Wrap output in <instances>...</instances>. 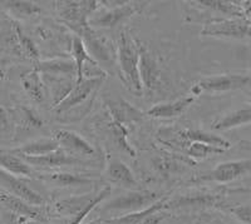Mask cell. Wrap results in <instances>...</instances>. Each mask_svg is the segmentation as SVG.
<instances>
[{
	"mask_svg": "<svg viewBox=\"0 0 251 224\" xmlns=\"http://www.w3.org/2000/svg\"><path fill=\"white\" fill-rule=\"evenodd\" d=\"M140 45L131 33L122 30L118 38L117 59L120 73L126 87L136 95H142L143 87L140 77Z\"/></svg>",
	"mask_w": 251,
	"mask_h": 224,
	"instance_id": "6da1fadb",
	"label": "cell"
},
{
	"mask_svg": "<svg viewBox=\"0 0 251 224\" xmlns=\"http://www.w3.org/2000/svg\"><path fill=\"white\" fill-rule=\"evenodd\" d=\"M158 201H161L160 196L152 190H129L127 193L121 194L112 201L107 202L106 204L100 208V212L128 214V213L138 212V210L151 207Z\"/></svg>",
	"mask_w": 251,
	"mask_h": 224,
	"instance_id": "7a4b0ae2",
	"label": "cell"
},
{
	"mask_svg": "<svg viewBox=\"0 0 251 224\" xmlns=\"http://www.w3.org/2000/svg\"><path fill=\"white\" fill-rule=\"evenodd\" d=\"M251 87V71L226 73L201 79L192 88V95L197 97L201 93H224Z\"/></svg>",
	"mask_w": 251,
	"mask_h": 224,
	"instance_id": "3957f363",
	"label": "cell"
},
{
	"mask_svg": "<svg viewBox=\"0 0 251 224\" xmlns=\"http://www.w3.org/2000/svg\"><path fill=\"white\" fill-rule=\"evenodd\" d=\"M100 1H57V10L63 22L79 34L84 26L89 25L92 15L100 8Z\"/></svg>",
	"mask_w": 251,
	"mask_h": 224,
	"instance_id": "277c9868",
	"label": "cell"
},
{
	"mask_svg": "<svg viewBox=\"0 0 251 224\" xmlns=\"http://www.w3.org/2000/svg\"><path fill=\"white\" fill-rule=\"evenodd\" d=\"M205 37L251 38V22L246 18H219L205 24L201 30Z\"/></svg>",
	"mask_w": 251,
	"mask_h": 224,
	"instance_id": "5b68a950",
	"label": "cell"
},
{
	"mask_svg": "<svg viewBox=\"0 0 251 224\" xmlns=\"http://www.w3.org/2000/svg\"><path fill=\"white\" fill-rule=\"evenodd\" d=\"M72 55L77 68L75 83H82L89 78H104L107 73L98 66V63L89 55L82 38L75 35L72 40Z\"/></svg>",
	"mask_w": 251,
	"mask_h": 224,
	"instance_id": "8992f818",
	"label": "cell"
},
{
	"mask_svg": "<svg viewBox=\"0 0 251 224\" xmlns=\"http://www.w3.org/2000/svg\"><path fill=\"white\" fill-rule=\"evenodd\" d=\"M140 77L142 82L143 93H154L161 88L163 80V71L157 58L152 51L140 45Z\"/></svg>",
	"mask_w": 251,
	"mask_h": 224,
	"instance_id": "52a82bcc",
	"label": "cell"
},
{
	"mask_svg": "<svg viewBox=\"0 0 251 224\" xmlns=\"http://www.w3.org/2000/svg\"><path fill=\"white\" fill-rule=\"evenodd\" d=\"M147 3H138V1H131V3L121 4L114 8H109L100 13H94L93 17L89 19V26H98V28H114L123 20L128 19L132 15L137 14L146 6Z\"/></svg>",
	"mask_w": 251,
	"mask_h": 224,
	"instance_id": "ba28073f",
	"label": "cell"
},
{
	"mask_svg": "<svg viewBox=\"0 0 251 224\" xmlns=\"http://www.w3.org/2000/svg\"><path fill=\"white\" fill-rule=\"evenodd\" d=\"M0 187L8 193L18 197V198L24 199L35 207H43L44 203H46L43 197L40 196L38 192H35L33 188L29 187L20 177L9 173L1 168H0Z\"/></svg>",
	"mask_w": 251,
	"mask_h": 224,
	"instance_id": "9c48e42d",
	"label": "cell"
},
{
	"mask_svg": "<svg viewBox=\"0 0 251 224\" xmlns=\"http://www.w3.org/2000/svg\"><path fill=\"white\" fill-rule=\"evenodd\" d=\"M103 80H104V78H89V79H84L78 84L75 83V88L72 89L68 97L63 100L57 108H54V112H57L58 114L67 113V112L79 107L83 103H86L92 95L97 93Z\"/></svg>",
	"mask_w": 251,
	"mask_h": 224,
	"instance_id": "30bf717a",
	"label": "cell"
},
{
	"mask_svg": "<svg viewBox=\"0 0 251 224\" xmlns=\"http://www.w3.org/2000/svg\"><path fill=\"white\" fill-rule=\"evenodd\" d=\"M251 173V159H241V160H230L221 163L214 170L202 176L200 180L215 183L232 182L239 177Z\"/></svg>",
	"mask_w": 251,
	"mask_h": 224,
	"instance_id": "8fae6325",
	"label": "cell"
},
{
	"mask_svg": "<svg viewBox=\"0 0 251 224\" xmlns=\"http://www.w3.org/2000/svg\"><path fill=\"white\" fill-rule=\"evenodd\" d=\"M53 134L59 147L72 156L80 158L82 156L93 157L96 154L94 148L75 132L68 131V129H55Z\"/></svg>",
	"mask_w": 251,
	"mask_h": 224,
	"instance_id": "7c38bea8",
	"label": "cell"
},
{
	"mask_svg": "<svg viewBox=\"0 0 251 224\" xmlns=\"http://www.w3.org/2000/svg\"><path fill=\"white\" fill-rule=\"evenodd\" d=\"M78 37L82 38L87 50L92 58L94 57V60H100L104 63H111L114 60V51L108 42L104 38H100L96 34V31L89 25L84 26L79 31Z\"/></svg>",
	"mask_w": 251,
	"mask_h": 224,
	"instance_id": "4fadbf2b",
	"label": "cell"
},
{
	"mask_svg": "<svg viewBox=\"0 0 251 224\" xmlns=\"http://www.w3.org/2000/svg\"><path fill=\"white\" fill-rule=\"evenodd\" d=\"M104 104L108 109L109 115L112 116V122L118 123V124H132V123L140 122L143 118V113L140 109L133 107L131 103L122 98L106 97Z\"/></svg>",
	"mask_w": 251,
	"mask_h": 224,
	"instance_id": "5bb4252c",
	"label": "cell"
},
{
	"mask_svg": "<svg viewBox=\"0 0 251 224\" xmlns=\"http://www.w3.org/2000/svg\"><path fill=\"white\" fill-rule=\"evenodd\" d=\"M17 154V153H15ZM20 158L23 159L24 162L28 163L29 165H34V167H68V165H84L89 164V162L84 160V159L77 158V157L72 156V154L67 153L64 149L59 148L58 151L53 152V153L48 154V156L43 157H26L20 156Z\"/></svg>",
	"mask_w": 251,
	"mask_h": 224,
	"instance_id": "9a60e30c",
	"label": "cell"
},
{
	"mask_svg": "<svg viewBox=\"0 0 251 224\" xmlns=\"http://www.w3.org/2000/svg\"><path fill=\"white\" fill-rule=\"evenodd\" d=\"M0 202L3 203L4 207L8 208L18 217L30 218L34 221H42L44 218V210L42 209V207H35L24 199L8 193L5 190H0Z\"/></svg>",
	"mask_w": 251,
	"mask_h": 224,
	"instance_id": "2e32d148",
	"label": "cell"
},
{
	"mask_svg": "<svg viewBox=\"0 0 251 224\" xmlns=\"http://www.w3.org/2000/svg\"><path fill=\"white\" fill-rule=\"evenodd\" d=\"M35 70L39 71L42 75H51V77H69L77 78V68L73 59H63V58H54V59L39 60L37 62Z\"/></svg>",
	"mask_w": 251,
	"mask_h": 224,
	"instance_id": "e0dca14e",
	"label": "cell"
},
{
	"mask_svg": "<svg viewBox=\"0 0 251 224\" xmlns=\"http://www.w3.org/2000/svg\"><path fill=\"white\" fill-rule=\"evenodd\" d=\"M106 174L107 178L114 184L128 188L132 190H137L138 182L134 178L132 170L129 169L128 165L120 159H112L107 165Z\"/></svg>",
	"mask_w": 251,
	"mask_h": 224,
	"instance_id": "ac0fdd59",
	"label": "cell"
},
{
	"mask_svg": "<svg viewBox=\"0 0 251 224\" xmlns=\"http://www.w3.org/2000/svg\"><path fill=\"white\" fill-rule=\"evenodd\" d=\"M195 100H196L195 95H187V97L180 98L175 102L156 104L147 112V115L153 116V118H163V119L176 118V116H180L183 112L187 111Z\"/></svg>",
	"mask_w": 251,
	"mask_h": 224,
	"instance_id": "d6986e66",
	"label": "cell"
},
{
	"mask_svg": "<svg viewBox=\"0 0 251 224\" xmlns=\"http://www.w3.org/2000/svg\"><path fill=\"white\" fill-rule=\"evenodd\" d=\"M42 77L53 97V109L57 108L68 97L72 89L75 88L73 84H75V82L73 78L69 77H51V75H42Z\"/></svg>",
	"mask_w": 251,
	"mask_h": 224,
	"instance_id": "ffe728a7",
	"label": "cell"
},
{
	"mask_svg": "<svg viewBox=\"0 0 251 224\" xmlns=\"http://www.w3.org/2000/svg\"><path fill=\"white\" fill-rule=\"evenodd\" d=\"M0 168L17 177H31L35 176V172L25 163L18 154L13 151H3L0 149Z\"/></svg>",
	"mask_w": 251,
	"mask_h": 224,
	"instance_id": "44dd1931",
	"label": "cell"
},
{
	"mask_svg": "<svg viewBox=\"0 0 251 224\" xmlns=\"http://www.w3.org/2000/svg\"><path fill=\"white\" fill-rule=\"evenodd\" d=\"M178 136L183 140V143H187V145L191 144V143H203V144L221 148L225 151L231 147V144L223 136L199 131V129H185V131H181L178 133Z\"/></svg>",
	"mask_w": 251,
	"mask_h": 224,
	"instance_id": "7402d4cb",
	"label": "cell"
},
{
	"mask_svg": "<svg viewBox=\"0 0 251 224\" xmlns=\"http://www.w3.org/2000/svg\"><path fill=\"white\" fill-rule=\"evenodd\" d=\"M97 194H84V196L69 197V198L58 201L54 204L55 212L66 217H75L82 210L86 209Z\"/></svg>",
	"mask_w": 251,
	"mask_h": 224,
	"instance_id": "603a6c76",
	"label": "cell"
},
{
	"mask_svg": "<svg viewBox=\"0 0 251 224\" xmlns=\"http://www.w3.org/2000/svg\"><path fill=\"white\" fill-rule=\"evenodd\" d=\"M22 85L24 90L29 97L34 102H43L46 98V83H44L42 74L38 70L33 69L30 71H26L22 75Z\"/></svg>",
	"mask_w": 251,
	"mask_h": 224,
	"instance_id": "cb8c5ba5",
	"label": "cell"
},
{
	"mask_svg": "<svg viewBox=\"0 0 251 224\" xmlns=\"http://www.w3.org/2000/svg\"><path fill=\"white\" fill-rule=\"evenodd\" d=\"M219 202V197L212 194H188V196H180L177 198L166 202V209L171 208H183V207H210L215 205Z\"/></svg>",
	"mask_w": 251,
	"mask_h": 224,
	"instance_id": "d4e9b609",
	"label": "cell"
},
{
	"mask_svg": "<svg viewBox=\"0 0 251 224\" xmlns=\"http://www.w3.org/2000/svg\"><path fill=\"white\" fill-rule=\"evenodd\" d=\"M59 144L55 139H50V138H43V139L33 140L26 144L22 145L18 149H14V153L20 154V156L26 157H43L48 156V154L53 153V152L59 149Z\"/></svg>",
	"mask_w": 251,
	"mask_h": 224,
	"instance_id": "484cf974",
	"label": "cell"
},
{
	"mask_svg": "<svg viewBox=\"0 0 251 224\" xmlns=\"http://www.w3.org/2000/svg\"><path fill=\"white\" fill-rule=\"evenodd\" d=\"M196 4H200L202 8L208 9L211 12H215L216 14L225 15L227 18H245L243 6L239 5V3H234V1L200 0V1H196Z\"/></svg>",
	"mask_w": 251,
	"mask_h": 224,
	"instance_id": "4316f807",
	"label": "cell"
},
{
	"mask_svg": "<svg viewBox=\"0 0 251 224\" xmlns=\"http://www.w3.org/2000/svg\"><path fill=\"white\" fill-rule=\"evenodd\" d=\"M44 179H48L49 182L54 183L59 187H83L92 183V179L86 176L72 173H55L44 176Z\"/></svg>",
	"mask_w": 251,
	"mask_h": 224,
	"instance_id": "83f0119b",
	"label": "cell"
},
{
	"mask_svg": "<svg viewBox=\"0 0 251 224\" xmlns=\"http://www.w3.org/2000/svg\"><path fill=\"white\" fill-rule=\"evenodd\" d=\"M4 6L8 9L15 17H35L42 13V9L33 1H20V0H12V1H4Z\"/></svg>",
	"mask_w": 251,
	"mask_h": 224,
	"instance_id": "f1b7e54d",
	"label": "cell"
},
{
	"mask_svg": "<svg viewBox=\"0 0 251 224\" xmlns=\"http://www.w3.org/2000/svg\"><path fill=\"white\" fill-rule=\"evenodd\" d=\"M14 24H15V30H17L18 39H19L20 50H22L23 57L39 62L40 53L39 50H38L37 45L34 44V42H33V40H31L30 38L24 33L23 29L20 28V25L17 23V22H14Z\"/></svg>",
	"mask_w": 251,
	"mask_h": 224,
	"instance_id": "f546056e",
	"label": "cell"
},
{
	"mask_svg": "<svg viewBox=\"0 0 251 224\" xmlns=\"http://www.w3.org/2000/svg\"><path fill=\"white\" fill-rule=\"evenodd\" d=\"M224 152H225V149L214 147V145L203 144V143H191V144H188V147L186 148V153H187V156L197 159L207 158V157L210 156L221 154L224 153Z\"/></svg>",
	"mask_w": 251,
	"mask_h": 224,
	"instance_id": "4dcf8cb0",
	"label": "cell"
},
{
	"mask_svg": "<svg viewBox=\"0 0 251 224\" xmlns=\"http://www.w3.org/2000/svg\"><path fill=\"white\" fill-rule=\"evenodd\" d=\"M112 131H113V138L114 142L118 147L122 149L125 153L128 154L129 157H134L136 153H134L133 148L129 145L128 140H127V135H128V132L126 129V125L118 124V123L112 122Z\"/></svg>",
	"mask_w": 251,
	"mask_h": 224,
	"instance_id": "1f68e13d",
	"label": "cell"
},
{
	"mask_svg": "<svg viewBox=\"0 0 251 224\" xmlns=\"http://www.w3.org/2000/svg\"><path fill=\"white\" fill-rule=\"evenodd\" d=\"M22 120L28 128H40L43 125V120L40 119L39 115L34 111L29 108H22Z\"/></svg>",
	"mask_w": 251,
	"mask_h": 224,
	"instance_id": "d6a6232c",
	"label": "cell"
},
{
	"mask_svg": "<svg viewBox=\"0 0 251 224\" xmlns=\"http://www.w3.org/2000/svg\"><path fill=\"white\" fill-rule=\"evenodd\" d=\"M235 218L244 224H251V204H241L228 209Z\"/></svg>",
	"mask_w": 251,
	"mask_h": 224,
	"instance_id": "836d02e7",
	"label": "cell"
},
{
	"mask_svg": "<svg viewBox=\"0 0 251 224\" xmlns=\"http://www.w3.org/2000/svg\"><path fill=\"white\" fill-rule=\"evenodd\" d=\"M167 218H169V213L165 212V209H162L150 214L149 217H146V218L143 219L142 222H140L138 224H161Z\"/></svg>",
	"mask_w": 251,
	"mask_h": 224,
	"instance_id": "e575fe53",
	"label": "cell"
},
{
	"mask_svg": "<svg viewBox=\"0 0 251 224\" xmlns=\"http://www.w3.org/2000/svg\"><path fill=\"white\" fill-rule=\"evenodd\" d=\"M9 128V115L5 109L0 104V131H5Z\"/></svg>",
	"mask_w": 251,
	"mask_h": 224,
	"instance_id": "d590c367",
	"label": "cell"
},
{
	"mask_svg": "<svg viewBox=\"0 0 251 224\" xmlns=\"http://www.w3.org/2000/svg\"><path fill=\"white\" fill-rule=\"evenodd\" d=\"M88 224H103V221H93Z\"/></svg>",
	"mask_w": 251,
	"mask_h": 224,
	"instance_id": "8d00e7d4",
	"label": "cell"
},
{
	"mask_svg": "<svg viewBox=\"0 0 251 224\" xmlns=\"http://www.w3.org/2000/svg\"><path fill=\"white\" fill-rule=\"evenodd\" d=\"M1 80H3V74H1V71H0V83H1Z\"/></svg>",
	"mask_w": 251,
	"mask_h": 224,
	"instance_id": "74e56055",
	"label": "cell"
}]
</instances>
